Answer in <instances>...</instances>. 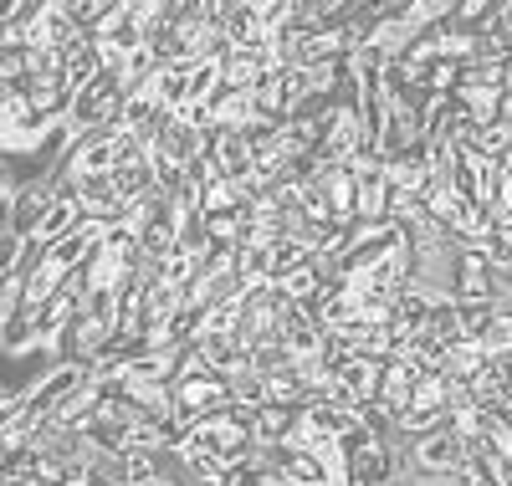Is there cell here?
<instances>
[{
  "label": "cell",
  "mask_w": 512,
  "mask_h": 486,
  "mask_svg": "<svg viewBox=\"0 0 512 486\" xmlns=\"http://www.w3.org/2000/svg\"><path fill=\"white\" fill-rule=\"evenodd\" d=\"M236 282L251 287H267L272 282V246H236Z\"/></svg>",
  "instance_id": "3"
},
{
  "label": "cell",
  "mask_w": 512,
  "mask_h": 486,
  "mask_svg": "<svg viewBox=\"0 0 512 486\" xmlns=\"http://www.w3.org/2000/svg\"><path fill=\"white\" fill-rule=\"evenodd\" d=\"M497 282H502V272L492 267V256L482 246H461L456 251V261H451V297H461V302H492Z\"/></svg>",
  "instance_id": "2"
},
{
  "label": "cell",
  "mask_w": 512,
  "mask_h": 486,
  "mask_svg": "<svg viewBox=\"0 0 512 486\" xmlns=\"http://www.w3.org/2000/svg\"><path fill=\"white\" fill-rule=\"evenodd\" d=\"M466 456H472V446H466V435L451 420L410 440V466L415 471H431V476H461Z\"/></svg>",
  "instance_id": "1"
}]
</instances>
